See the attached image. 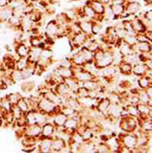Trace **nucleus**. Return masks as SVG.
Listing matches in <instances>:
<instances>
[{
    "label": "nucleus",
    "mask_w": 152,
    "mask_h": 153,
    "mask_svg": "<svg viewBox=\"0 0 152 153\" xmlns=\"http://www.w3.org/2000/svg\"><path fill=\"white\" fill-rule=\"evenodd\" d=\"M51 119H52V123L55 125L56 128H61V127H63L64 124H65L67 117L59 111L56 114H54V115L51 117Z\"/></svg>",
    "instance_id": "5701e85b"
},
{
    "label": "nucleus",
    "mask_w": 152,
    "mask_h": 153,
    "mask_svg": "<svg viewBox=\"0 0 152 153\" xmlns=\"http://www.w3.org/2000/svg\"><path fill=\"white\" fill-rule=\"evenodd\" d=\"M16 105L19 107V108L22 111V114H24V115L27 113V111H30V107L29 105V102H27V97H22V98L19 100V102L16 103Z\"/></svg>",
    "instance_id": "473e14b6"
},
{
    "label": "nucleus",
    "mask_w": 152,
    "mask_h": 153,
    "mask_svg": "<svg viewBox=\"0 0 152 153\" xmlns=\"http://www.w3.org/2000/svg\"><path fill=\"white\" fill-rule=\"evenodd\" d=\"M37 110L42 111L44 114H46V115L50 117V119H51V117H52L54 114H56L57 111H60V105H57L56 103L49 100L48 98L42 97L38 102Z\"/></svg>",
    "instance_id": "f03ea898"
},
{
    "label": "nucleus",
    "mask_w": 152,
    "mask_h": 153,
    "mask_svg": "<svg viewBox=\"0 0 152 153\" xmlns=\"http://www.w3.org/2000/svg\"><path fill=\"white\" fill-rule=\"evenodd\" d=\"M118 66H119V71L121 75H124V76H130V75H132V65L131 64L120 60L118 62Z\"/></svg>",
    "instance_id": "a878e982"
},
{
    "label": "nucleus",
    "mask_w": 152,
    "mask_h": 153,
    "mask_svg": "<svg viewBox=\"0 0 152 153\" xmlns=\"http://www.w3.org/2000/svg\"><path fill=\"white\" fill-rule=\"evenodd\" d=\"M149 69H147V67L145 66V64L143 62H139V63L134 64L132 66V75L136 77H140L146 74V71Z\"/></svg>",
    "instance_id": "b1692460"
},
{
    "label": "nucleus",
    "mask_w": 152,
    "mask_h": 153,
    "mask_svg": "<svg viewBox=\"0 0 152 153\" xmlns=\"http://www.w3.org/2000/svg\"><path fill=\"white\" fill-rule=\"evenodd\" d=\"M142 16L145 17V19H149V20H152V10H151V8H149V10H147V11L144 12Z\"/></svg>",
    "instance_id": "37998d69"
},
{
    "label": "nucleus",
    "mask_w": 152,
    "mask_h": 153,
    "mask_svg": "<svg viewBox=\"0 0 152 153\" xmlns=\"http://www.w3.org/2000/svg\"><path fill=\"white\" fill-rule=\"evenodd\" d=\"M75 95L77 97H89V91L86 89L85 87L83 86H79L77 88V90L75 91Z\"/></svg>",
    "instance_id": "ea45409f"
},
{
    "label": "nucleus",
    "mask_w": 152,
    "mask_h": 153,
    "mask_svg": "<svg viewBox=\"0 0 152 153\" xmlns=\"http://www.w3.org/2000/svg\"><path fill=\"white\" fill-rule=\"evenodd\" d=\"M9 75L11 77L12 81L15 83L17 82H20V81H24V76H22V70H19V69H13L11 71H9Z\"/></svg>",
    "instance_id": "72a5a7b5"
},
{
    "label": "nucleus",
    "mask_w": 152,
    "mask_h": 153,
    "mask_svg": "<svg viewBox=\"0 0 152 153\" xmlns=\"http://www.w3.org/2000/svg\"><path fill=\"white\" fill-rule=\"evenodd\" d=\"M110 8L115 19H124V15H125V2L124 3H115L114 2L110 6Z\"/></svg>",
    "instance_id": "2eb2a0df"
},
{
    "label": "nucleus",
    "mask_w": 152,
    "mask_h": 153,
    "mask_svg": "<svg viewBox=\"0 0 152 153\" xmlns=\"http://www.w3.org/2000/svg\"><path fill=\"white\" fill-rule=\"evenodd\" d=\"M121 60L124 61V62H127V63L131 64L132 66L134 65V64L139 63V62H140L139 55L137 53H135V52H133V53H131V54H128V55H126V56L121 57Z\"/></svg>",
    "instance_id": "c756f323"
},
{
    "label": "nucleus",
    "mask_w": 152,
    "mask_h": 153,
    "mask_svg": "<svg viewBox=\"0 0 152 153\" xmlns=\"http://www.w3.org/2000/svg\"><path fill=\"white\" fill-rule=\"evenodd\" d=\"M86 3H88L89 5H90V6L92 7V9L94 10V12L99 15V16L104 17L105 6L102 3H100L99 0H88ZM104 19H105V17H104Z\"/></svg>",
    "instance_id": "412c9836"
},
{
    "label": "nucleus",
    "mask_w": 152,
    "mask_h": 153,
    "mask_svg": "<svg viewBox=\"0 0 152 153\" xmlns=\"http://www.w3.org/2000/svg\"><path fill=\"white\" fill-rule=\"evenodd\" d=\"M38 147L40 152L49 153L51 152V145H52V138H40L38 140Z\"/></svg>",
    "instance_id": "6ab92c4d"
},
{
    "label": "nucleus",
    "mask_w": 152,
    "mask_h": 153,
    "mask_svg": "<svg viewBox=\"0 0 152 153\" xmlns=\"http://www.w3.org/2000/svg\"><path fill=\"white\" fill-rule=\"evenodd\" d=\"M110 103V100L107 97H105L100 98L99 100H97V103H96V105H95L94 108L99 111V114H102L105 118V113H107L108 108H109Z\"/></svg>",
    "instance_id": "aec40b11"
},
{
    "label": "nucleus",
    "mask_w": 152,
    "mask_h": 153,
    "mask_svg": "<svg viewBox=\"0 0 152 153\" xmlns=\"http://www.w3.org/2000/svg\"><path fill=\"white\" fill-rule=\"evenodd\" d=\"M151 85H152V78H150V77L146 76V75L138 77L137 86L140 88V89L145 90L148 86H151Z\"/></svg>",
    "instance_id": "cd10ccee"
},
{
    "label": "nucleus",
    "mask_w": 152,
    "mask_h": 153,
    "mask_svg": "<svg viewBox=\"0 0 152 153\" xmlns=\"http://www.w3.org/2000/svg\"><path fill=\"white\" fill-rule=\"evenodd\" d=\"M27 65H29V60H27V58H19L15 61V69L24 70L27 68Z\"/></svg>",
    "instance_id": "4c0bfd02"
},
{
    "label": "nucleus",
    "mask_w": 152,
    "mask_h": 153,
    "mask_svg": "<svg viewBox=\"0 0 152 153\" xmlns=\"http://www.w3.org/2000/svg\"><path fill=\"white\" fill-rule=\"evenodd\" d=\"M95 136H96V134H95V132L93 131V129L89 128V127H87V126L85 127L83 132L79 135L82 142H90L95 138Z\"/></svg>",
    "instance_id": "393cba45"
},
{
    "label": "nucleus",
    "mask_w": 152,
    "mask_h": 153,
    "mask_svg": "<svg viewBox=\"0 0 152 153\" xmlns=\"http://www.w3.org/2000/svg\"><path fill=\"white\" fill-rule=\"evenodd\" d=\"M119 128L124 133H135L138 130V120L135 117H131L123 113L118 121Z\"/></svg>",
    "instance_id": "f257e3e1"
},
{
    "label": "nucleus",
    "mask_w": 152,
    "mask_h": 153,
    "mask_svg": "<svg viewBox=\"0 0 152 153\" xmlns=\"http://www.w3.org/2000/svg\"><path fill=\"white\" fill-rule=\"evenodd\" d=\"M122 40L124 42H126L127 44H129L130 46H134L136 45V43H137V38H136V35L135 33H128L127 35L124 37Z\"/></svg>",
    "instance_id": "58836bf2"
},
{
    "label": "nucleus",
    "mask_w": 152,
    "mask_h": 153,
    "mask_svg": "<svg viewBox=\"0 0 152 153\" xmlns=\"http://www.w3.org/2000/svg\"><path fill=\"white\" fill-rule=\"evenodd\" d=\"M12 15V7L8 5L3 8H0V23L3 25L9 19V17Z\"/></svg>",
    "instance_id": "bb28decb"
},
{
    "label": "nucleus",
    "mask_w": 152,
    "mask_h": 153,
    "mask_svg": "<svg viewBox=\"0 0 152 153\" xmlns=\"http://www.w3.org/2000/svg\"><path fill=\"white\" fill-rule=\"evenodd\" d=\"M102 25L100 22H92V35L96 36L102 33Z\"/></svg>",
    "instance_id": "a19ab883"
},
{
    "label": "nucleus",
    "mask_w": 152,
    "mask_h": 153,
    "mask_svg": "<svg viewBox=\"0 0 152 153\" xmlns=\"http://www.w3.org/2000/svg\"><path fill=\"white\" fill-rule=\"evenodd\" d=\"M127 2H140V0H126Z\"/></svg>",
    "instance_id": "09e8293b"
},
{
    "label": "nucleus",
    "mask_w": 152,
    "mask_h": 153,
    "mask_svg": "<svg viewBox=\"0 0 152 153\" xmlns=\"http://www.w3.org/2000/svg\"><path fill=\"white\" fill-rule=\"evenodd\" d=\"M58 33H59V25L57 22H55V19L51 20L47 23L45 27V32H44V37L53 39V40H57L58 39Z\"/></svg>",
    "instance_id": "39448f33"
},
{
    "label": "nucleus",
    "mask_w": 152,
    "mask_h": 153,
    "mask_svg": "<svg viewBox=\"0 0 152 153\" xmlns=\"http://www.w3.org/2000/svg\"><path fill=\"white\" fill-rule=\"evenodd\" d=\"M60 111H61V113H63L64 115L67 117V118L74 116L76 114V111L75 110H73L72 108L68 107L67 105H60Z\"/></svg>",
    "instance_id": "e433bc0d"
},
{
    "label": "nucleus",
    "mask_w": 152,
    "mask_h": 153,
    "mask_svg": "<svg viewBox=\"0 0 152 153\" xmlns=\"http://www.w3.org/2000/svg\"><path fill=\"white\" fill-rule=\"evenodd\" d=\"M16 59H19L15 54H11V53H6L2 58V64H3L4 68L8 71H11V70L15 69V61Z\"/></svg>",
    "instance_id": "9b49d317"
},
{
    "label": "nucleus",
    "mask_w": 152,
    "mask_h": 153,
    "mask_svg": "<svg viewBox=\"0 0 152 153\" xmlns=\"http://www.w3.org/2000/svg\"><path fill=\"white\" fill-rule=\"evenodd\" d=\"M10 111H11V114L13 115L14 117V119L16 120V119H19L24 114H22V111L19 110V107H17L16 105H11V108H10Z\"/></svg>",
    "instance_id": "79ce46f5"
},
{
    "label": "nucleus",
    "mask_w": 152,
    "mask_h": 153,
    "mask_svg": "<svg viewBox=\"0 0 152 153\" xmlns=\"http://www.w3.org/2000/svg\"><path fill=\"white\" fill-rule=\"evenodd\" d=\"M67 142L60 136H54L52 138V145H51V152L60 153L62 149L67 146Z\"/></svg>",
    "instance_id": "4468645a"
},
{
    "label": "nucleus",
    "mask_w": 152,
    "mask_h": 153,
    "mask_svg": "<svg viewBox=\"0 0 152 153\" xmlns=\"http://www.w3.org/2000/svg\"><path fill=\"white\" fill-rule=\"evenodd\" d=\"M124 113L127 114V115H129V116H131V117L138 118L137 108H136V105H130V103L126 105L125 107H124Z\"/></svg>",
    "instance_id": "f704fd0d"
},
{
    "label": "nucleus",
    "mask_w": 152,
    "mask_h": 153,
    "mask_svg": "<svg viewBox=\"0 0 152 153\" xmlns=\"http://www.w3.org/2000/svg\"><path fill=\"white\" fill-rule=\"evenodd\" d=\"M136 108L139 119H152V107H149L147 103L139 102L136 105Z\"/></svg>",
    "instance_id": "1a4fd4ad"
},
{
    "label": "nucleus",
    "mask_w": 152,
    "mask_h": 153,
    "mask_svg": "<svg viewBox=\"0 0 152 153\" xmlns=\"http://www.w3.org/2000/svg\"><path fill=\"white\" fill-rule=\"evenodd\" d=\"M29 40V39H27ZM29 42H13V52L19 58H27L30 53Z\"/></svg>",
    "instance_id": "20e7f679"
},
{
    "label": "nucleus",
    "mask_w": 152,
    "mask_h": 153,
    "mask_svg": "<svg viewBox=\"0 0 152 153\" xmlns=\"http://www.w3.org/2000/svg\"><path fill=\"white\" fill-rule=\"evenodd\" d=\"M99 1L100 2V3L104 4L105 7H109L114 3V0H99Z\"/></svg>",
    "instance_id": "c03bdc74"
},
{
    "label": "nucleus",
    "mask_w": 152,
    "mask_h": 153,
    "mask_svg": "<svg viewBox=\"0 0 152 153\" xmlns=\"http://www.w3.org/2000/svg\"><path fill=\"white\" fill-rule=\"evenodd\" d=\"M41 133H42V126L38 124L27 125L24 127V136H29L39 140L41 138Z\"/></svg>",
    "instance_id": "0eeeda50"
},
{
    "label": "nucleus",
    "mask_w": 152,
    "mask_h": 153,
    "mask_svg": "<svg viewBox=\"0 0 152 153\" xmlns=\"http://www.w3.org/2000/svg\"><path fill=\"white\" fill-rule=\"evenodd\" d=\"M138 120V130L143 133H151L152 132V119H139Z\"/></svg>",
    "instance_id": "dca6fc26"
},
{
    "label": "nucleus",
    "mask_w": 152,
    "mask_h": 153,
    "mask_svg": "<svg viewBox=\"0 0 152 153\" xmlns=\"http://www.w3.org/2000/svg\"><path fill=\"white\" fill-rule=\"evenodd\" d=\"M144 2H145L146 5H149V6H151V3H152V0H143Z\"/></svg>",
    "instance_id": "de8ad7c7"
},
{
    "label": "nucleus",
    "mask_w": 152,
    "mask_h": 153,
    "mask_svg": "<svg viewBox=\"0 0 152 153\" xmlns=\"http://www.w3.org/2000/svg\"><path fill=\"white\" fill-rule=\"evenodd\" d=\"M145 92H146V94L148 95L149 98H152V85H151V86H148L147 88H146Z\"/></svg>",
    "instance_id": "49530a36"
},
{
    "label": "nucleus",
    "mask_w": 152,
    "mask_h": 153,
    "mask_svg": "<svg viewBox=\"0 0 152 153\" xmlns=\"http://www.w3.org/2000/svg\"><path fill=\"white\" fill-rule=\"evenodd\" d=\"M54 71L56 72L58 75H60L63 79L65 78H69V77H73V70H72L71 67H66V66H61V65H58L57 67L55 68Z\"/></svg>",
    "instance_id": "4be33fe9"
},
{
    "label": "nucleus",
    "mask_w": 152,
    "mask_h": 153,
    "mask_svg": "<svg viewBox=\"0 0 152 153\" xmlns=\"http://www.w3.org/2000/svg\"><path fill=\"white\" fill-rule=\"evenodd\" d=\"M118 141L121 145L127 147V148L131 149L133 152V150L137 146V135L136 133H121L116 135Z\"/></svg>",
    "instance_id": "7ed1b4c3"
},
{
    "label": "nucleus",
    "mask_w": 152,
    "mask_h": 153,
    "mask_svg": "<svg viewBox=\"0 0 152 153\" xmlns=\"http://www.w3.org/2000/svg\"><path fill=\"white\" fill-rule=\"evenodd\" d=\"M20 89H22V92L24 93H30L33 91L35 89V82L32 81V80H24V82L20 85Z\"/></svg>",
    "instance_id": "2f4dec72"
},
{
    "label": "nucleus",
    "mask_w": 152,
    "mask_h": 153,
    "mask_svg": "<svg viewBox=\"0 0 152 153\" xmlns=\"http://www.w3.org/2000/svg\"><path fill=\"white\" fill-rule=\"evenodd\" d=\"M43 49V47H30L29 56H27L29 62H30V63H37L39 59L41 58Z\"/></svg>",
    "instance_id": "f3484780"
},
{
    "label": "nucleus",
    "mask_w": 152,
    "mask_h": 153,
    "mask_svg": "<svg viewBox=\"0 0 152 153\" xmlns=\"http://www.w3.org/2000/svg\"><path fill=\"white\" fill-rule=\"evenodd\" d=\"M131 25H132L133 32L135 33V35H137V33H144L146 32V28L144 27L142 20H141V19L138 15L134 16V19H131Z\"/></svg>",
    "instance_id": "a211bd4d"
},
{
    "label": "nucleus",
    "mask_w": 152,
    "mask_h": 153,
    "mask_svg": "<svg viewBox=\"0 0 152 153\" xmlns=\"http://www.w3.org/2000/svg\"><path fill=\"white\" fill-rule=\"evenodd\" d=\"M9 5L8 0H0V8H3V7H6Z\"/></svg>",
    "instance_id": "a18cd8bd"
},
{
    "label": "nucleus",
    "mask_w": 152,
    "mask_h": 153,
    "mask_svg": "<svg viewBox=\"0 0 152 153\" xmlns=\"http://www.w3.org/2000/svg\"><path fill=\"white\" fill-rule=\"evenodd\" d=\"M77 22H78L80 32L85 33L88 38H93L94 37V36L92 35V20L81 19H79Z\"/></svg>",
    "instance_id": "ddd939ff"
},
{
    "label": "nucleus",
    "mask_w": 152,
    "mask_h": 153,
    "mask_svg": "<svg viewBox=\"0 0 152 153\" xmlns=\"http://www.w3.org/2000/svg\"><path fill=\"white\" fill-rule=\"evenodd\" d=\"M133 51L135 53H150L152 52V43L151 41H142V42H137L136 45L133 46Z\"/></svg>",
    "instance_id": "f8f14e48"
},
{
    "label": "nucleus",
    "mask_w": 152,
    "mask_h": 153,
    "mask_svg": "<svg viewBox=\"0 0 152 153\" xmlns=\"http://www.w3.org/2000/svg\"><path fill=\"white\" fill-rule=\"evenodd\" d=\"M79 53L81 54V56L83 57V59L85 62H93V53L90 52L85 46H82L78 49Z\"/></svg>",
    "instance_id": "7c9ffc66"
},
{
    "label": "nucleus",
    "mask_w": 152,
    "mask_h": 153,
    "mask_svg": "<svg viewBox=\"0 0 152 153\" xmlns=\"http://www.w3.org/2000/svg\"><path fill=\"white\" fill-rule=\"evenodd\" d=\"M56 134V127L51 121L46 122L42 125L41 138H53Z\"/></svg>",
    "instance_id": "9d476101"
},
{
    "label": "nucleus",
    "mask_w": 152,
    "mask_h": 153,
    "mask_svg": "<svg viewBox=\"0 0 152 153\" xmlns=\"http://www.w3.org/2000/svg\"><path fill=\"white\" fill-rule=\"evenodd\" d=\"M141 10V4L140 2H125V15L124 19L131 15H138V13Z\"/></svg>",
    "instance_id": "6e6552de"
},
{
    "label": "nucleus",
    "mask_w": 152,
    "mask_h": 153,
    "mask_svg": "<svg viewBox=\"0 0 152 153\" xmlns=\"http://www.w3.org/2000/svg\"><path fill=\"white\" fill-rule=\"evenodd\" d=\"M22 95L19 92H12V93H9V94L5 95V97L7 98V100L10 102V105H16V103L19 102V100L22 98Z\"/></svg>",
    "instance_id": "c9c22d12"
},
{
    "label": "nucleus",
    "mask_w": 152,
    "mask_h": 153,
    "mask_svg": "<svg viewBox=\"0 0 152 153\" xmlns=\"http://www.w3.org/2000/svg\"><path fill=\"white\" fill-rule=\"evenodd\" d=\"M63 82L66 84V86L68 87L73 93H75V91L77 90V88H78L81 85L80 82L77 81V80L74 78V77H69V78L63 79Z\"/></svg>",
    "instance_id": "c85d7f7f"
},
{
    "label": "nucleus",
    "mask_w": 152,
    "mask_h": 153,
    "mask_svg": "<svg viewBox=\"0 0 152 153\" xmlns=\"http://www.w3.org/2000/svg\"><path fill=\"white\" fill-rule=\"evenodd\" d=\"M53 90H54V91H55L56 93H57L59 97H61L62 102H63L64 100H66L67 97H71V95L75 94V93H73L70 89H69L68 87L66 86V84L64 83L63 81H62V82H59V83L56 84L55 86L53 87Z\"/></svg>",
    "instance_id": "423d86ee"
}]
</instances>
